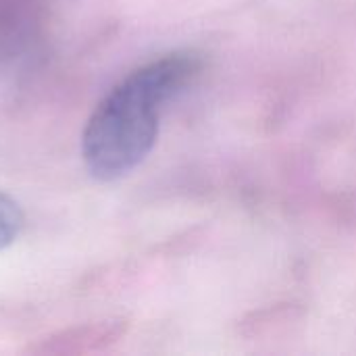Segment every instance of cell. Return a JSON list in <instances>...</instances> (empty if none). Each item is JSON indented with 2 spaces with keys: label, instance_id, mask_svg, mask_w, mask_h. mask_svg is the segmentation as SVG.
<instances>
[{
  "label": "cell",
  "instance_id": "6da1fadb",
  "mask_svg": "<svg viewBox=\"0 0 356 356\" xmlns=\"http://www.w3.org/2000/svg\"><path fill=\"white\" fill-rule=\"evenodd\" d=\"M200 56L171 52L127 73L98 102L81 136L92 177L113 181L131 173L152 150L167 106L200 73Z\"/></svg>",
  "mask_w": 356,
  "mask_h": 356
},
{
  "label": "cell",
  "instance_id": "7a4b0ae2",
  "mask_svg": "<svg viewBox=\"0 0 356 356\" xmlns=\"http://www.w3.org/2000/svg\"><path fill=\"white\" fill-rule=\"evenodd\" d=\"M111 338V332L100 325H83V327H77V330H67L58 336H52V338H46L42 342V346L33 348V353H52V355H63V353H86L90 350V344H94V340H108Z\"/></svg>",
  "mask_w": 356,
  "mask_h": 356
},
{
  "label": "cell",
  "instance_id": "3957f363",
  "mask_svg": "<svg viewBox=\"0 0 356 356\" xmlns=\"http://www.w3.org/2000/svg\"><path fill=\"white\" fill-rule=\"evenodd\" d=\"M23 225H25V213L21 204L13 196L0 192V250L17 242V238L23 232Z\"/></svg>",
  "mask_w": 356,
  "mask_h": 356
}]
</instances>
